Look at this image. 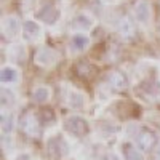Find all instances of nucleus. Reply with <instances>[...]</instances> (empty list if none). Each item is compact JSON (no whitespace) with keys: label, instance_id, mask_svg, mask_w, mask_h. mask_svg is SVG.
Returning <instances> with one entry per match:
<instances>
[{"label":"nucleus","instance_id":"1","mask_svg":"<svg viewBox=\"0 0 160 160\" xmlns=\"http://www.w3.org/2000/svg\"><path fill=\"white\" fill-rule=\"evenodd\" d=\"M66 128H68L69 133H72L74 136L77 138H82L88 133V122L83 117H78V115H72L66 120Z\"/></svg>","mask_w":160,"mask_h":160},{"label":"nucleus","instance_id":"2","mask_svg":"<svg viewBox=\"0 0 160 160\" xmlns=\"http://www.w3.org/2000/svg\"><path fill=\"white\" fill-rule=\"evenodd\" d=\"M21 127L32 138H37L40 135V123H38V118L34 114H26L21 120Z\"/></svg>","mask_w":160,"mask_h":160},{"label":"nucleus","instance_id":"3","mask_svg":"<svg viewBox=\"0 0 160 160\" xmlns=\"http://www.w3.org/2000/svg\"><path fill=\"white\" fill-rule=\"evenodd\" d=\"M19 29H21V24L18 21L16 16H7L3 18V22H2V32L5 37H16L19 34Z\"/></svg>","mask_w":160,"mask_h":160},{"label":"nucleus","instance_id":"4","mask_svg":"<svg viewBox=\"0 0 160 160\" xmlns=\"http://www.w3.org/2000/svg\"><path fill=\"white\" fill-rule=\"evenodd\" d=\"M157 138L152 131L149 130H142L139 135L136 136V144H138V148L141 151H151L154 148V144H155Z\"/></svg>","mask_w":160,"mask_h":160},{"label":"nucleus","instance_id":"5","mask_svg":"<svg viewBox=\"0 0 160 160\" xmlns=\"http://www.w3.org/2000/svg\"><path fill=\"white\" fill-rule=\"evenodd\" d=\"M108 82L114 91H123L128 87V80H127L125 74H122V72H111L108 75Z\"/></svg>","mask_w":160,"mask_h":160},{"label":"nucleus","instance_id":"6","mask_svg":"<svg viewBox=\"0 0 160 160\" xmlns=\"http://www.w3.org/2000/svg\"><path fill=\"white\" fill-rule=\"evenodd\" d=\"M135 18L138 22L141 24H148L151 19V5L146 0H141V2L136 3L135 7Z\"/></svg>","mask_w":160,"mask_h":160},{"label":"nucleus","instance_id":"7","mask_svg":"<svg viewBox=\"0 0 160 160\" xmlns=\"http://www.w3.org/2000/svg\"><path fill=\"white\" fill-rule=\"evenodd\" d=\"M35 61H37V64L43 66V68H50V66L56 62V53L51 48H42V50H38Z\"/></svg>","mask_w":160,"mask_h":160},{"label":"nucleus","instance_id":"8","mask_svg":"<svg viewBox=\"0 0 160 160\" xmlns=\"http://www.w3.org/2000/svg\"><path fill=\"white\" fill-rule=\"evenodd\" d=\"M48 151H50V155L53 158H58L62 154H66L68 148H66V144H64V141L61 138H51L48 141Z\"/></svg>","mask_w":160,"mask_h":160},{"label":"nucleus","instance_id":"9","mask_svg":"<svg viewBox=\"0 0 160 160\" xmlns=\"http://www.w3.org/2000/svg\"><path fill=\"white\" fill-rule=\"evenodd\" d=\"M22 32L26 35V38H29V40H35L38 38V35L42 34V28H40V24L29 19V21H26L22 24Z\"/></svg>","mask_w":160,"mask_h":160},{"label":"nucleus","instance_id":"10","mask_svg":"<svg viewBox=\"0 0 160 160\" xmlns=\"http://www.w3.org/2000/svg\"><path fill=\"white\" fill-rule=\"evenodd\" d=\"M38 18L42 19V21H45V22H48V24H53V22L58 21L59 11L53 7V5H47V7H43L42 11L38 13Z\"/></svg>","mask_w":160,"mask_h":160},{"label":"nucleus","instance_id":"11","mask_svg":"<svg viewBox=\"0 0 160 160\" xmlns=\"http://www.w3.org/2000/svg\"><path fill=\"white\" fill-rule=\"evenodd\" d=\"M68 104H69V108H72V109H80V108H83V104H85V96L80 91H77V90H69V93H68Z\"/></svg>","mask_w":160,"mask_h":160},{"label":"nucleus","instance_id":"12","mask_svg":"<svg viewBox=\"0 0 160 160\" xmlns=\"http://www.w3.org/2000/svg\"><path fill=\"white\" fill-rule=\"evenodd\" d=\"M88 43H90V37L87 34H74L71 38V48H74L75 51L85 50Z\"/></svg>","mask_w":160,"mask_h":160},{"label":"nucleus","instance_id":"13","mask_svg":"<svg viewBox=\"0 0 160 160\" xmlns=\"http://www.w3.org/2000/svg\"><path fill=\"white\" fill-rule=\"evenodd\" d=\"M0 80H2V83H15L18 80V71L11 66H3L2 72H0Z\"/></svg>","mask_w":160,"mask_h":160},{"label":"nucleus","instance_id":"14","mask_svg":"<svg viewBox=\"0 0 160 160\" xmlns=\"http://www.w3.org/2000/svg\"><path fill=\"white\" fill-rule=\"evenodd\" d=\"M118 32L123 38H131L135 34V28H133V22H130L128 18H123L118 24Z\"/></svg>","mask_w":160,"mask_h":160},{"label":"nucleus","instance_id":"15","mask_svg":"<svg viewBox=\"0 0 160 160\" xmlns=\"http://www.w3.org/2000/svg\"><path fill=\"white\" fill-rule=\"evenodd\" d=\"M50 95H51V93H50V88L48 87H37L34 91H32V98L37 101V102H40V104H42V102H47L48 99H50Z\"/></svg>","mask_w":160,"mask_h":160},{"label":"nucleus","instance_id":"16","mask_svg":"<svg viewBox=\"0 0 160 160\" xmlns=\"http://www.w3.org/2000/svg\"><path fill=\"white\" fill-rule=\"evenodd\" d=\"M122 151H123V157H125V160H142L141 152H139L133 144H123Z\"/></svg>","mask_w":160,"mask_h":160},{"label":"nucleus","instance_id":"17","mask_svg":"<svg viewBox=\"0 0 160 160\" xmlns=\"http://www.w3.org/2000/svg\"><path fill=\"white\" fill-rule=\"evenodd\" d=\"M74 26L77 29H83V31H88L91 26H93V21L90 16L87 15H78L75 19H74Z\"/></svg>","mask_w":160,"mask_h":160},{"label":"nucleus","instance_id":"18","mask_svg":"<svg viewBox=\"0 0 160 160\" xmlns=\"http://www.w3.org/2000/svg\"><path fill=\"white\" fill-rule=\"evenodd\" d=\"M10 56L11 59H15V61H24L26 59V50L22 45H15V47H11L10 48Z\"/></svg>","mask_w":160,"mask_h":160},{"label":"nucleus","instance_id":"19","mask_svg":"<svg viewBox=\"0 0 160 160\" xmlns=\"http://www.w3.org/2000/svg\"><path fill=\"white\" fill-rule=\"evenodd\" d=\"M13 130V115L3 112L2 114V131L3 133H10Z\"/></svg>","mask_w":160,"mask_h":160},{"label":"nucleus","instance_id":"20","mask_svg":"<svg viewBox=\"0 0 160 160\" xmlns=\"http://www.w3.org/2000/svg\"><path fill=\"white\" fill-rule=\"evenodd\" d=\"M77 74L80 77H90L93 74V68L88 62H82V64H78V68H77Z\"/></svg>","mask_w":160,"mask_h":160},{"label":"nucleus","instance_id":"21","mask_svg":"<svg viewBox=\"0 0 160 160\" xmlns=\"http://www.w3.org/2000/svg\"><path fill=\"white\" fill-rule=\"evenodd\" d=\"M42 117H43V120H45L47 123H51L53 120H55V115H53L51 111H43V112H42Z\"/></svg>","mask_w":160,"mask_h":160},{"label":"nucleus","instance_id":"22","mask_svg":"<svg viewBox=\"0 0 160 160\" xmlns=\"http://www.w3.org/2000/svg\"><path fill=\"white\" fill-rule=\"evenodd\" d=\"M18 160H31V158H29V155L22 154V155H19V157H18Z\"/></svg>","mask_w":160,"mask_h":160},{"label":"nucleus","instance_id":"23","mask_svg":"<svg viewBox=\"0 0 160 160\" xmlns=\"http://www.w3.org/2000/svg\"><path fill=\"white\" fill-rule=\"evenodd\" d=\"M106 2H109V0H106Z\"/></svg>","mask_w":160,"mask_h":160}]
</instances>
